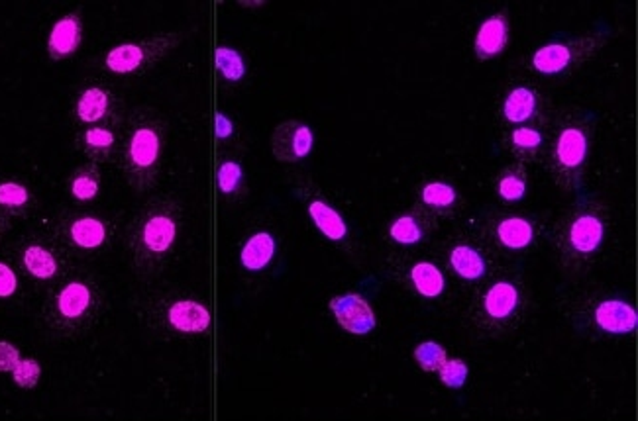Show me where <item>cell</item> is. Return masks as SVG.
<instances>
[{
    "instance_id": "cell-34",
    "label": "cell",
    "mask_w": 638,
    "mask_h": 421,
    "mask_svg": "<svg viewBox=\"0 0 638 421\" xmlns=\"http://www.w3.org/2000/svg\"><path fill=\"white\" fill-rule=\"evenodd\" d=\"M28 202H30V193L26 186L13 181L0 183V206L6 210H13V212H20V210H24L28 206Z\"/></svg>"
},
{
    "instance_id": "cell-19",
    "label": "cell",
    "mask_w": 638,
    "mask_h": 421,
    "mask_svg": "<svg viewBox=\"0 0 638 421\" xmlns=\"http://www.w3.org/2000/svg\"><path fill=\"white\" fill-rule=\"evenodd\" d=\"M434 221L431 212L424 206H416L411 212H405L399 218H395L389 226V237L399 243V246L411 247L428 237Z\"/></svg>"
},
{
    "instance_id": "cell-18",
    "label": "cell",
    "mask_w": 638,
    "mask_h": 421,
    "mask_svg": "<svg viewBox=\"0 0 638 421\" xmlns=\"http://www.w3.org/2000/svg\"><path fill=\"white\" fill-rule=\"evenodd\" d=\"M448 263L456 276L469 282L486 279L489 271L486 253H483L478 243L471 241H456L448 251Z\"/></svg>"
},
{
    "instance_id": "cell-10",
    "label": "cell",
    "mask_w": 638,
    "mask_h": 421,
    "mask_svg": "<svg viewBox=\"0 0 638 421\" xmlns=\"http://www.w3.org/2000/svg\"><path fill=\"white\" fill-rule=\"evenodd\" d=\"M296 194H299V198L305 202L306 212H309L316 229L321 231L326 239L338 243V246H344L350 237L348 224L344 218L340 216L338 210L326 201L324 194L318 191L313 183H303L296 188Z\"/></svg>"
},
{
    "instance_id": "cell-24",
    "label": "cell",
    "mask_w": 638,
    "mask_h": 421,
    "mask_svg": "<svg viewBox=\"0 0 638 421\" xmlns=\"http://www.w3.org/2000/svg\"><path fill=\"white\" fill-rule=\"evenodd\" d=\"M83 153L95 163H108L118 151V138L110 128L95 126L83 131L81 136Z\"/></svg>"
},
{
    "instance_id": "cell-38",
    "label": "cell",
    "mask_w": 638,
    "mask_h": 421,
    "mask_svg": "<svg viewBox=\"0 0 638 421\" xmlns=\"http://www.w3.org/2000/svg\"><path fill=\"white\" fill-rule=\"evenodd\" d=\"M232 134H234L232 120H230L226 114L218 112L216 114V138L218 139H228Z\"/></svg>"
},
{
    "instance_id": "cell-15",
    "label": "cell",
    "mask_w": 638,
    "mask_h": 421,
    "mask_svg": "<svg viewBox=\"0 0 638 421\" xmlns=\"http://www.w3.org/2000/svg\"><path fill=\"white\" fill-rule=\"evenodd\" d=\"M542 98L531 85L511 86L501 104V118L513 126H523L541 120Z\"/></svg>"
},
{
    "instance_id": "cell-3",
    "label": "cell",
    "mask_w": 638,
    "mask_h": 421,
    "mask_svg": "<svg viewBox=\"0 0 638 421\" xmlns=\"http://www.w3.org/2000/svg\"><path fill=\"white\" fill-rule=\"evenodd\" d=\"M596 130L597 116L578 106L562 110L546 124L542 161L560 191L579 193L584 188Z\"/></svg>"
},
{
    "instance_id": "cell-2",
    "label": "cell",
    "mask_w": 638,
    "mask_h": 421,
    "mask_svg": "<svg viewBox=\"0 0 638 421\" xmlns=\"http://www.w3.org/2000/svg\"><path fill=\"white\" fill-rule=\"evenodd\" d=\"M611 229V208L599 194H579L552 228V249L570 276L597 261Z\"/></svg>"
},
{
    "instance_id": "cell-27",
    "label": "cell",
    "mask_w": 638,
    "mask_h": 421,
    "mask_svg": "<svg viewBox=\"0 0 638 421\" xmlns=\"http://www.w3.org/2000/svg\"><path fill=\"white\" fill-rule=\"evenodd\" d=\"M71 241L81 249H98L106 241V226L98 218L83 216L77 218L69 228Z\"/></svg>"
},
{
    "instance_id": "cell-29",
    "label": "cell",
    "mask_w": 638,
    "mask_h": 421,
    "mask_svg": "<svg viewBox=\"0 0 638 421\" xmlns=\"http://www.w3.org/2000/svg\"><path fill=\"white\" fill-rule=\"evenodd\" d=\"M214 61H216L218 73L223 75L226 81L238 83V81L244 79L246 63H244V58L240 55V51H236L232 48H224V46L216 48Z\"/></svg>"
},
{
    "instance_id": "cell-16",
    "label": "cell",
    "mask_w": 638,
    "mask_h": 421,
    "mask_svg": "<svg viewBox=\"0 0 638 421\" xmlns=\"http://www.w3.org/2000/svg\"><path fill=\"white\" fill-rule=\"evenodd\" d=\"M511 26L507 13L491 14L481 22L474 40V51L479 61H489L501 55L509 46Z\"/></svg>"
},
{
    "instance_id": "cell-31",
    "label": "cell",
    "mask_w": 638,
    "mask_h": 421,
    "mask_svg": "<svg viewBox=\"0 0 638 421\" xmlns=\"http://www.w3.org/2000/svg\"><path fill=\"white\" fill-rule=\"evenodd\" d=\"M413 357L419 364L421 371L424 372H438V369L442 367L444 361L448 359L446 349L436 341H423L415 347Z\"/></svg>"
},
{
    "instance_id": "cell-6",
    "label": "cell",
    "mask_w": 638,
    "mask_h": 421,
    "mask_svg": "<svg viewBox=\"0 0 638 421\" xmlns=\"http://www.w3.org/2000/svg\"><path fill=\"white\" fill-rule=\"evenodd\" d=\"M529 308L531 298L521 273L499 271L483 284L471 309V319L479 334L501 337L524 324Z\"/></svg>"
},
{
    "instance_id": "cell-25",
    "label": "cell",
    "mask_w": 638,
    "mask_h": 421,
    "mask_svg": "<svg viewBox=\"0 0 638 421\" xmlns=\"http://www.w3.org/2000/svg\"><path fill=\"white\" fill-rule=\"evenodd\" d=\"M409 282L416 294L423 298H431V300L442 294L446 288L444 273L431 261L415 263L409 271Z\"/></svg>"
},
{
    "instance_id": "cell-5",
    "label": "cell",
    "mask_w": 638,
    "mask_h": 421,
    "mask_svg": "<svg viewBox=\"0 0 638 421\" xmlns=\"http://www.w3.org/2000/svg\"><path fill=\"white\" fill-rule=\"evenodd\" d=\"M562 308L576 334L586 339L631 336L638 326L636 308L624 294L615 291L591 288L570 296Z\"/></svg>"
},
{
    "instance_id": "cell-11",
    "label": "cell",
    "mask_w": 638,
    "mask_h": 421,
    "mask_svg": "<svg viewBox=\"0 0 638 421\" xmlns=\"http://www.w3.org/2000/svg\"><path fill=\"white\" fill-rule=\"evenodd\" d=\"M314 146L313 130L299 120H285L273 130L271 153L283 165H295L309 157Z\"/></svg>"
},
{
    "instance_id": "cell-32",
    "label": "cell",
    "mask_w": 638,
    "mask_h": 421,
    "mask_svg": "<svg viewBox=\"0 0 638 421\" xmlns=\"http://www.w3.org/2000/svg\"><path fill=\"white\" fill-rule=\"evenodd\" d=\"M216 183L220 193L226 196L236 194L242 183H244V171H242V165L238 161H223L216 173Z\"/></svg>"
},
{
    "instance_id": "cell-20",
    "label": "cell",
    "mask_w": 638,
    "mask_h": 421,
    "mask_svg": "<svg viewBox=\"0 0 638 421\" xmlns=\"http://www.w3.org/2000/svg\"><path fill=\"white\" fill-rule=\"evenodd\" d=\"M546 146V124L534 120L529 124L515 126L509 136V149L519 163L541 161Z\"/></svg>"
},
{
    "instance_id": "cell-14",
    "label": "cell",
    "mask_w": 638,
    "mask_h": 421,
    "mask_svg": "<svg viewBox=\"0 0 638 421\" xmlns=\"http://www.w3.org/2000/svg\"><path fill=\"white\" fill-rule=\"evenodd\" d=\"M118 98L105 86H91L83 91L77 101V118L85 124L118 126L123 114H118Z\"/></svg>"
},
{
    "instance_id": "cell-30",
    "label": "cell",
    "mask_w": 638,
    "mask_h": 421,
    "mask_svg": "<svg viewBox=\"0 0 638 421\" xmlns=\"http://www.w3.org/2000/svg\"><path fill=\"white\" fill-rule=\"evenodd\" d=\"M98 188H101V175L95 165H87V167L79 169L71 179V194L77 201H93L98 194Z\"/></svg>"
},
{
    "instance_id": "cell-26",
    "label": "cell",
    "mask_w": 638,
    "mask_h": 421,
    "mask_svg": "<svg viewBox=\"0 0 638 421\" xmlns=\"http://www.w3.org/2000/svg\"><path fill=\"white\" fill-rule=\"evenodd\" d=\"M529 188V175L523 163H513L505 167L495 179V191L505 202H519Z\"/></svg>"
},
{
    "instance_id": "cell-4",
    "label": "cell",
    "mask_w": 638,
    "mask_h": 421,
    "mask_svg": "<svg viewBox=\"0 0 638 421\" xmlns=\"http://www.w3.org/2000/svg\"><path fill=\"white\" fill-rule=\"evenodd\" d=\"M168 143V121L151 106L130 114L126 134L120 139V167L132 191L150 193L158 186Z\"/></svg>"
},
{
    "instance_id": "cell-12",
    "label": "cell",
    "mask_w": 638,
    "mask_h": 421,
    "mask_svg": "<svg viewBox=\"0 0 638 421\" xmlns=\"http://www.w3.org/2000/svg\"><path fill=\"white\" fill-rule=\"evenodd\" d=\"M328 306L333 309L338 326L351 336H369L378 327V318L369 302L356 292L334 296Z\"/></svg>"
},
{
    "instance_id": "cell-35",
    "label": "cell",
    "mask_w": 638,
    "mask_h": 421,
    "mask_svg": "<svg viewBox=\"0 0 638 421\" xmlns=\"http://www.w3.org/2000/svg\"><path fill=\"white\" fill-rule=\"evenodd\" d=\"M41 376V367L36 359H20L13 371V379L20 388H36Z\"/></svg>"
},
{
    "instance_id": "cell-23",
    "label": "cell",
    "mask_w": 638,
    "mask_h": 421,
    "mask_svg": "<svg viewBox=\"0 0 638 421\" xmlns=\"http://www.w3.org/2000/svg\"><path fill=\"white\" fill-rule=\"evenodd\" d=\"M275 239L269 231H258V234L250 236L240 251V263L242 267L250 273H260L268 269V264L275 257Z\"/></svg>"
},
{
    "instance_id": "cell-1",
    "label": "cell",
    "mask_w": 638,
    "mask_h": 421,
    "mask_svg": "<svg viewBox=\"0 0 638 421\" xmlns=\"http://www.w3.org/2000/svg\"><path fill=\"white\" fill-rule=\"evenodd\" d=\"M183 226V206L175 196L151 198L132 218L126 251L132 271L141 281H153L168 267Z\"/></svg>"
},
{
    "instance_id": "cell-9",
    "label": "cell",
    "mask_w": 638,
    "mask_h": 421,
    "mask_svg": "<svg viewBox=\"0 0 638 421\" xmlns=\"http://www.w3.org/2000/svg\"><path fill=\"white\" fill-rule=\"evenodd\" d=\"M181 41L183 36L171 31V34H160L141 41L123 43L108 51L105 63L108 71L116 75H144L168 58Z\"/></svg>"
},
{
    "instance_id": "cell-28",
    "label": "cell",
    "mask_w": 638,
    "mask_h": 421,
    "mask_svg": "<svg viewBox=\"0 0 638 421\" xmlns=\"http://www.w3.org/2000/svg\"><path fill=\"white\" fill-rule=\"evenodd\" d=\"M24 267L32 276H36V279L48 281L58 273V261H55L53 253L46 247L30 246L24 251Z\"/></svg>"
},
{
    "instance_id": "cell-21",
    "label": "cell",
    "mask_w": 638,
    "mask_h": 421,
    "mask_svg": "<svg viewBox=\"0 0 638 421\" xmlns=\"http://www.w3.org/2000/svg\"><path fill=\"white\" fill-rule=\"evenodd\" d=\"M83 40V24L79 14H68L58 20L51 28V34L48 40V53L50 58L59 61L68 59L79 49Z\"/></svg>"
},
{
    "instance_id": "cell-8",
    "label": "cell",
    "mask_w": 638,
    "mask_h": 421,
    "mask_svg": "<svg viewBox=\"0 0 638 421\" xmlns=\"http://www.w3.org/2000/svg\"><path fill=\"white\" fill-rule=\"evenodd\" d=\"M611 38L609 30H597L586 36L568 38L544 43L533 53L531 65L541 75H566L574 73L581 65L589 63L596 55L607 46Z\"/></svg>"
},
{
    "instance_id": "cell-22",
    "label": "cell",
    "mask_w": 638,
    "mask_h": 421,
    "mask_svg": "<svg viewBox=\"0 0 638 421\" xmlns=\"http://www.w3.org/2000/svg\"><path fill=\"white\" fill-rule=\"evenodd\" d=\"M421 206L436 216H452L460 208V193L454 184L446 181H431L421 188Z\"/></svg>"
},
{
    "instance_id": "cell-17",
    "label": "cell",
    "mask_w": 638,
    "mask_h": 421,
    "mask_svg": "<svg viewBox=\"0 0 638 421\" xmlns=\"http://www.w3.org/2000/svg\"><path fill=\"white\" fill-rule=\"evenodd\" d=\"M211 312L201 302L191 300V298H183V300H175L168 308V324L178 334L183 336H201L211 327Z\"/></svg>"
},
{
    "instance_id": "cell-13",
    "label": "cell",
    "mask_w": 638,
    "mask_h": 421,
    "mask_svg": "<svg viewBox=\"0 0 638 421\" xmlns=\"http://www.w3.org/2000/svg\"><path fill=\"white\" fill-rule=\"evenodd\" d=\"M491 241L505 251H524L534 246L538 226L534 218L524 214L499 216L491 221Z\"/></svg>"
},
{
    "instance_id": "cell-37",
    "label": "cell",
    "mask_w": 638,
    "mask_h": 421,
    "mask_svg": "<svg viewBox=\"0 0 638 421\" xmlns=\"http://www.w3.org/2000/svg\"><path fill=\"white\" fill-rule=\"evenodd\" d=\"M18 279L8 264L0 263V298H8L16 292Z\"/></svg>"
},
{
    "instance_id": "cell-33",
    "label": "cell",
    "mask_w": 638,
    "mask_h": 421,
    "mask_svg": "<svg viewBox=\"0 0 638 421\" xmlns=\"http://www.w3.org/2000/svg\"><path fill=\"white\" fill-rule=\"evenodd\" d=\"M440 381L446 388H452V390H460V388H464L468 376H469V369L466 361L461 359H446L442 367L438 369Z\"/></svg>"
},
{
    "instance_id": "cell-36",
    "label": "cell",
    "mask_w": 638,
    "mask_h": 421,
    "mask_svg": "<svg viewBox=\"0 0 638 421\" xmlns=\"http://www.w3.org/2000/svg\"><path fill=\"white\" fill-rule=\"evenodd\" d=\"M20 363V351L8 341H0V372H13Z\"/></svg>"
},
{
    "instance_id": "cell-7",
    "label": "cell",
    "mask_w": 638,
    "mask_h": 421,
    "mask_svg": "<svg viewBox=\"0 0 638 421\" xmlns=\"http://www.w3.org/2000/svg\"><path fill=\"white\" fill-rule=\"evenodd\" d=\"M50 324L61 331H85L103 312V294L95 282L77 279L63 284L50 304Z\"/></svg>"
}]
</instances>
